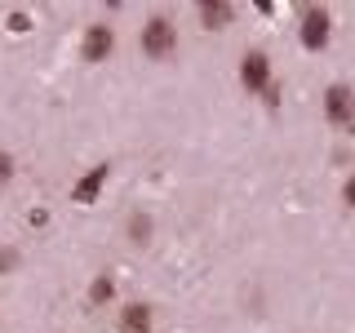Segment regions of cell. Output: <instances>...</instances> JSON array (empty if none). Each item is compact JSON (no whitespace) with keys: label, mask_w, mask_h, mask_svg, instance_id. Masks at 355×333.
Segmentation results:
<instances>
[{"label":"cell","mask_w":355,"mask_h":333,"mask_svg":"<svg viewBox=\"0 0 355 333\" xmlns=\"http://www.w3.org/2000/svg\"><path fill=\"white\" fill-rule=\"evenodd\" d=\"M18 266V253L14 249H0V271H14Z\"/></svg>","instance_id":"cell-12"},{"label":"cell","mask_w":355,"mask_h":333,"mask_svg":"<svg viewBox=\"0 0 355 333\" xmlns=\"http://www.w3.org/2000/svg\"><path fill=\"white\" fill-rule=\"evenodd\" d=\"M302 44L306 49H324L329 44V14L324 9H306L302 14Z\"/></svg>","instance_id":"cell-4"},{"label":"cell","mask_w":355,"mask_h":333,"mask_svg":"<svg viewBox=\"0 0 355 333\" xmlns=\"http://www.w3.org/2000/svg\"><path fill=\"white\" fill-rule=\"evenodd\" d=\"M324 111H329L333 125H355V98H351V89L347 85H333L329 94H324Z\"/></svg>","instance_id":"cell-3"},{"label":"cell","mask_w":355,"mask_h":333,"mask_svg":"<svg viewBox=\"0 0 355 333\" xmlns=\"http://www.w3.org/2000/svg\"><path fill=\"white\" fill-rule=\"evenodd\" d=\"M111 298H116V284H111V275H98L94 289H89V302L103 307V302H111Z\"/></svg>","instance_id":"cell-9"},{"label":"cell","mask_w":355,"mask_h":333,"mask_svg":"<svg viewBox=\"0 0 355 333\" xmlns=\"http://www.w3.org/2000/svg\"><path fill=\"white\" fill-rule=\"evenodd\" d=\"M103 182H107V164H98V169H94V173H89V178H85V182H76V191H71V196H76V200H80V205H89V200H94V196H98V187H103Z\"/></svg>","instance_id":"cell-7"},{"label":"cell","mask_w":355,"mask_h":333,"mask_svg":"<svg viewBox=\"0 0 355 333\" xmlns=\"http://www.w3.org/2000/svg\"><path fill=\"white\" fill-rule=\"evenodd\" d=\"M125 333H151V311L147 307H125Z\"/></svg>","instance_id":"cell-8"},{"label":"cell","mask_w":355,"mask_h":333,"mask_svg":"<svg viewBox=\"0 0 355 333\" xmlns=\"http://www.w3.org/2000/svg\"><path fill=\"white\" fill-rule=\"evenodd\" d=\"M9 178H14V155H9V151H0V187H5Z\"/></svg>","instance_id":"cell-11"},{"label":"cell","mask_w":355,"mask_h":333,"mask_svg":"<svg viewBox=\"0 0 355 333\" xmlns=\"http://www.w3.org/2000/svg\"><path fill=\"white\" fill-rule=\"evenodd\" d=\"M240 80H244V89H266L271 85V62H266V53H249L244 58V67H240Z\"/></svg>","instance_id":"cell-5"},{"label":"cell","mask_w":355,"mask_h":333,"mask_svg":"<svg viewBox=\"0 0 355 333\" xmlns=\"http://www.w3.org/2000/svg\"><path fill=\"white\" fill-rule=\"evenodd\" d=\"M147 236H151V218L147 214H133L129 218V240L133 244H147Z\"/></svg>","instance_id":"cell-10"},{"label":"cell","mask_w":355,"mask_h":333,"mask_svg":"<svg viewBox=\"0 0 355 333\" xmlns=\"http://www.w3.org/2000/svg\"><path fill=\"white\" fill-rule=\"evenodd\" d=\"M342 196H347V205L355 209V178H347V191H342Z\"/></svg>","instance_id":"cell-13"},{"label":"cell","mask_w":355,"mask_h":333,"mask_svg":"<svg viewBox=\"0 0 355 333\" xmlns=\"http://www.w3.org/2000/svg\"><path fill=\"white\" fill-rule=\"evenodd\" d=\"M142 53H151V58H169V53H178V27L169 18H151L147 27H142Z\"/></svg>","instance_id":"cell-1"},{"label":"cell","mask_w":355,"mask_h":333,"mask_svg":"<svg viewBox=\"0 0 355 333\" xmlns=\"http://www.w3.org/2000/svg\"><path fill=\"white\" fill-rule=\"evenodd\" d=\"M111 49H116V31H111L107 22H94V27L85 31V58L89 62H107Z\"/></svg>","instance_id":"cell-2"},{"label":"cell","mask_w":355,"mask_h":333,"mask_svg":"<svg viewBox=\"0 0 355 333\" xmlns=\"http://www.w3.org/2000/svg\"><path fill=\"white\" fill-rule=\"evenodd\" d=\"M231 18H236V5H227V0H205V5H200V22H205L209 31H222Z\"/></svg>","instance_id":"cell-6"}]
</instances>
